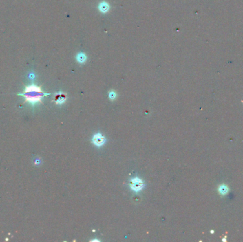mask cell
<instances>
[{"instance_id":"1","label":"cell","mask_w":243,"mask_h":242,"mask_svg":"<svg viewBox=\"0 0 243 242\" xmlns=\"http://www.w3.org/2000/svg\"><path fill=\"white\" fill-rule=\"evenodd\" d=\"M19 95L24 97L25 102H29L34 104L37 102H41V99L46 95V94L44 93L39 86L31 85L26 86L23 93L19 94Z\"/></svg>"},{"instance_id":"2","label":"cell","mask_w":243,"mask_h":242,"mask_svg":"<svg viewBox=\"0 0 243 242\" xmlns=\"http://www.w3.org/2000/svg\"><path fill=\"white\" fill-rule=\"evenodd\" d=\"M131 189L135 191L140 190L143 188V183L140 179H133L131 182Z\"/></svg>"},{"instance_id":"3","label":"cell","mask_w":243,"mask_h":242,"mask_svg":"<svg viewBox=\"0 0 243 242\" xmlns=\"http://www.w3.org/2000/svg\"><path fill=\"white\" fill-rule=\"evenodd\" d=\"M105 141V138L100 134H95L93 136V143L97 146L103 145Z\"/></svg>"},{"instance_id":"4","label":"cell","mask_w":243,"mask_h":242,"mask_svg":"<svg viewBox=\"0 0 243 242\" xmlns=\"http://www.w3.org/2000/svg\"><path fill=\"white\" fill-rule=\"evenodd\" d=\"M56 102L57 104H61L62 102H63L64 100H65V97H63V95H57L56 97Z\"/></svg>"}]
</instances>
